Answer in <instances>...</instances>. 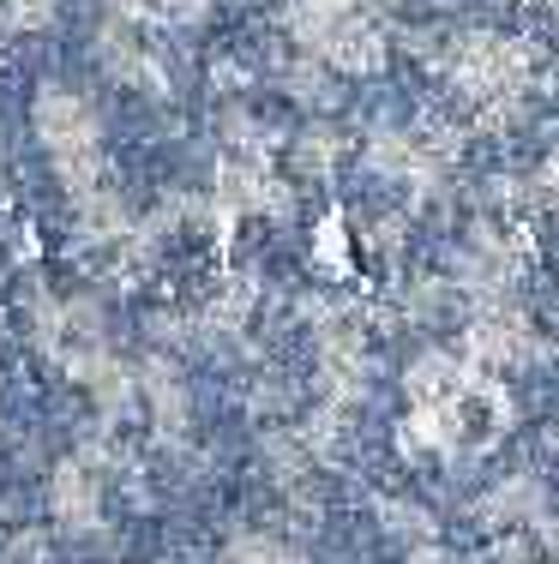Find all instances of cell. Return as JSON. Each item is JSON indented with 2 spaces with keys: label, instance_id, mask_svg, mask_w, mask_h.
I'll return each instance as SVG.
<instances>
[{
  "label": "cell",
  "instance_id": "cell-1",
  "mask_svg": "<svg viewBox=\"0 0 559 564\" xmlns=\"http://www.w3.org/2000/svg\"><path fill=\"white\" fill-rule=\"evenodd\" d=\"M31 127H36V144L49 151V163H55V181L73 193V205L90 198L97 186H109V169H103V120L78 90L49 85L31 102Z\"/></svg>",
  "mask_w": 559,
  "mask_h": 564
},
{
  "label": "cell",
  "instance_id": "cell-2",
  "mask_svg": "<svg viewBox=\"0 0 559 564\" xmlns=\"http://www.w3.org/2000/svg\"><path fill=\"white\" fill-rule=\"evenodd\" d=\"M445 78L475 102H517L536 78V55L529 43L517 36H499V31H470V36H451L445 48Z\"/></svg>",
  "mask_w": 559,
  "mask_h": 564
},
{
  "label": "cell",
  "instance_id": "cell-3",
  "mask_svg": "<svg viewBox=\"0 0 559 564\" xmlns=\"http://www.w3.org/2000/svg\"><path fill=\"white\" fill-rule=\"evenodd\" d=\"M470 355L487 360V367H517V360L536 355V330H529V318L512 301H494L470 325Z\"/></svg>",
  "mask_w": 559,
  "mask_h": 564
},
{
  "label": "cell",
  "instance_id": "cell-4",
  "mask_svg": "<svg viewBox=\"0 0 559 564\" xmlns=\"http://www.w3.org/2000/svg\"><path fill=\"white\" fill-rule=\"evenodd\" d=\"M319 61H325L337 78H373V73H385V61H391V36H385L367 12H355V19L331 36V48Z\"/></svg>",
  "mask_w": 559,
  "mask_h": 564
},
{
  "label": "cell",
  "instance_id": "cell-5",
  "mask_svg": "<svg viewBox=\"0 0 559 564\" xmlns=\"http://www.w3.org/2000/svg\"><path fill=\"white\" fill-rule=\"evenodd\" d=\"M343 151H350V144H343V132L331 127V120H313V127H301L295 144H289V156H295V169L308 174V181H319V174L337 169Z\"/></svg>",
  "mask_w": 559,
  "mask_h": 564
},
{
  "label": "cell",
  "instance_id": "cell-6",
  "mask_svg": "<svg viewBox=\"0 0 559 564\" xmlns=\"http://www.w3.org/2000/svg\"><path fill=\"white\" fill-rule=\"evenodd\" d=\"M283 90L301 102V109H331L337 102V73H331L319 55H301L283 66Z\"/></svg>",
  "mask_w": 559,
  "mask_h": 564
},
{
  "label": "cell",
  "instance_id": "cell-7",
  "mask_svg": "<svg viewBox=\"0 0 559 564\" xmlns=\"http://www.w3.org/2000/svg\"><path fill=\"white\" fill-rule=\"evenodd\" d=\"M55 510L66 522H90L97 517V480L85 468H61L55 475Z\"/></svg>",
  "mask_w": 559,
  "mask_h": 564
},
{
  "label": "cell",
  "instance_id": "cell-8",
  "mask_svg": "<svg viewBox=\"0 0 559 564\" xmlns=\"http://www.w3.org/2000/svg\"><path fill=\"white\" fill-rule=\"evenodd\" d=\"M55 12H61V0H0V31L36 36V31L55 24Z\"/></svg>",
  "mask_w": 559,
  "mask_h": 564
},
{
  "label": "cell",
  "instance_id": "cell-9",
  "mask_svg": "<svg viewBox=\"0 0 559 564\" xmlns=\"http://www.w3.org/2000/svg\"><path fill=\"white\" fill-rule=\"evenodd\" d=\"M313 259L325 264L331 276H343V271H350L355 247H350V228H343V217H325V223L313 228Z\"/></svg>",
  "mask_w": 559,
  "mask_h": 564
},
{
  "label": "cell",
  "instance_id": "cell-10",
  "mask_svg": "<svg viewBox=\"0 0 559 564\" xmlns=\"http://www.w3.org/2000/svg\"><path fill=\"white\" fill-rule=\"evenodd\" d=\"M223 564H295V558H289L277 541H265V534H241V541L229 546V558H223Z\"/></svg>",
  "mask_w": 559,
  "mask_h": 564
},
{
  "label": "cell",
  "instance_id": "cell-11",
  "mask_svg": "<svg viewBox=\"0 0 559 564\" xmlns=\"http://www.w3.org/2000/svg\"><path fill=\"white\" fill-rule=\"evenodd\" d=\"M536 193H541V205H548L553 217H559V151L548 156V163H541V174H536Z\"/></svg>",
  "mask_w": 559,
  "mask_h": 564
},
{
  "label": "cell",
  "instance_id": "cell-12",
  "mask_svg": "<svg viewBox=\"0 0 559 564\" xmlns=\"http://www.w3.org/2000/svg\"><path fill=\"white\" fill-rule=\"evenodd\" d=\"M103 7L115 12V19H127V24H139V19H151V0H103Z\"/></svg>",
  "mask_w": 559,
  "mask_h": 564
}]
</instances>
